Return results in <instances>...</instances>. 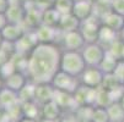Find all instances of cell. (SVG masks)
Returning <instances> with one entry per match:
<instances>
[{
	"instance_id": "6da1fadb",
	"label": "cell",
	"mask_w": 124,
	"mask_h": 122,
	"mask_svg": "<svg viewBox=\"0 0 124 122\" xmlns=\"http://www.w3.org/2000/svg\"><path fill=\"white\" fill-rule=\"evenodd\" d=\"M62 53L55 44L38 43L28 54V78L36 83H50L60 70Z\"/></svg>"
},
{
	"instance_id": "7a4b0ae2",
	"label": "cell",
	"mask_w": 124,
	"mask_h": 122,
	"mask_svg": "<svg viewBox=\"0 0 124 122\" xmlns=\"http://www.w3.org/2000/svg\"><path fill=\"white\" fill-rule=\"evenodd\" d=\"M87 67L81 51L64 50L60 59V70L71 76L80 77Z\"/></svg>"
},
{
	"instance_id": "3957f363",
	"label": "cell",
	"mask_w": 124,
	"mask_h": 122,
	"mask_svg": "<svg viewBox=\"0 0 124 122\" xmlns=\"http://www.w3.org/2000/svg\"><path fill=\"white\" fill-rule=\"evenodd\" d=\"M53 84L55 89L58 90H65L69 93H75V90L78 89V87L81 84L80 79H78V77L69 75L62 70L57 72V75L54 76V78L50 82Z\"/></svg>"
},
{
	"instance_id": "277c9868",
	"label": "cell",
	"mask_w": 124,
	"mask_h": 122,
	"mask_svg": "<svg viewBox=\"0 0 124 122\" xmlns=\"http://www.w3.org/2000/svg\"><path fill=\"white\" fill-rule=\"evenodd\" d=\"M82 56L87 66H100L101 61L103 60L107 50L98 43H88L81 50Z\"/></svg>"
},
{
	"instance_id": "5b68a950",
	"label": "cell",
	"mask_w": 124,
	"mask_h": 122,
	"mask_svg": "<svg viewBox=\"0 0 124 122\" xmlns=\"http://www.w3.org/2000/svg\"><path fill=\"white\" fill-rule=\"evenodd\" d=\"M104 73L101 71V68L97 66H87L85 71L79 77L81 84H85L91 88H100L102 81H103Z\"/></svg>"
},
{
	"instance_id": "8992f818",
	"label": "cell",
	"mask_w": 124,
	"mask_h": 122,
	"mask_svg": "<svg viewBox=\"0 0 124 122\" xmlns=\"http://www.w3.org/2000/svg\"><path fill=\"white\" fill-rule=\"evenodd\" d=\"M97 17L92 16L88 20H85L81 22L79 31L81 32L82 37L85 38L86 44L88 43H97V38H98V32H100V25L96 21Z\"/></svg>"
},
{
	"instance_id": "52a82bcc",
	"label": "cell",
	"mask_w": 124,
	"mask_h": 122,
	"mask_svg": "<svg viewBox=\"0 0 124 122\" xmlns=\"http://www.w3.org/2000/svg\"><path fill=\"white\" fill-rule=\"evenodd\" d=\"M62 42H63V46L64 50H74V51H80L84 49V46L86 45L85 38L82 37L81 32L74 31V32H68V33H63L62 37Z\"/></svg>"
},
{
	"instance_id": "ba28073f",
	"label": "cell",
	"mask_w": 124,
	"mask_h": 122,
	"mask_svg": "<svg viewBox=\"0 0 124 122\" xmlns=\"http://www.w3.org/2000/svg\"><path fill=\"white\" fill-rule=\"evenodd\" d=\"M54 101L60 106L63 112H74L76 110V108L79 106L76 100H75L74 93H69V92H65V90L55 89Z\"/></svg>"
},
{
	"instance_id": "9c48e42d",
	"label": "cell",
	"mask_w": 124,
	"mask_h": 122,
	"mask_svg": "<svg viewBox=\"0 0 124 122\" xmlns=\"http://www.w3.org/2000/svg\"><path fill=\"white\" fill-rule=\"evenodd\" d=\"M54 94H55V88L53 87L52 83H37L34 100L39 105H43L46 103L54 100Z\"/></svg>"
},
{
	"instance_id": "30bf717a",
	"label": "cell",
	"mask_w": 124,
	"mask_h": 122,
	"mask_svg": "<svg viewBox=\"0 0 124 122\" xmlns=\"http://www.w3.org/2000/svg\"><path fill=\"white\" fill-rule=\"evenodd\" d=\"M34 31H36L37 34L38 43H47V44H54L55 39L58 38V33L60 32L59 28L46 26V25H41Z\"/></svg>"
},
{
	"instance_id": "8fae6325",
	"label": "cell",
	"mask_w": 124,
	"mask_h": 122,
	"mask_svg": "<svg viewBox=\"0 0 124 122\" xmlns=\"http://www.w3.org/2000/svg\"><path fill=\"white\" fill-rule=\"evenodd\" d=\"M71 13L76 16L81 22L88 20L90 17L93 16V3L90 1V0H82V1L74 3Z\"/></svg>"
},
{
	"instance_id": "7c38bea8",
	"label": "cell",
	"mask_w": 124,
	"mask_h": 122,
	"mask_svg": "<svg viewBox=\"0 0 124 122\" xmlns=\"http://www.w3.org/2000/svg\"><path fill=\"white\" fill-rule=\"evenodd\" d=\"M118 32L112 29L111 27L106 26V25H101L100 27V32H98V38H97V43L101 44L103 48H109L113 43H116L118 40L117 38Z\"/></svg>"
},
{
	"instance_id": "4fadbf2b",
	"label": "cell",
	"mask_w": 124,
	"mask_h": 122,
	"mask_svg": "<svg viewBox=\"0 0 124 122\" xmlns=\"http://www.w3.org/2000/svg\"><path fill=\"white\" fill-rule=\"evenodd\" d=\"M42 15H43V11H41L36 6H33L32 4L31 7L26 9L25 19L22 23H25L30 29H36L42 25Z\"/></svg>"
},
{
	"instance_id": "5bb4252c",
	"label": "cell",
	"mask_w": 124,
	"mask_h": 122,
	"mask_svg": "<svg viewBox=\"0 0 124 122\" xmlns=\"http://www.w3.org/2000/svg\"><path fill=\"white\" fill-rule=\"evenodd\" d=\"M23 33H25V29L21 25L8 23V26L1 31V36H3L4 40L15 43L23 36Z\"/></svg>"
},
{
	"instance_id": "9a60e30c",
	"label": "cell",
	"mask_w": 124,
	"mask_h": 122,
	"mask_svg": "<svg viewBox=\"0 0 124 122\" xmlns=\"http://www.w3.org/2000/svg\"><path fill=\"white\" fill-rule=\"evenodd\" d=\"M25 13H26V9L23 7L22 4L10 5L5 12L9 23H16V25H22L23 19H25Z\"/></svg>"
},
{
	"instance_id": "2e32d148",
	"label": "cell",
	"mask_w": 124,
	"mask_h": 122,
	"mask_svg": "<svg viewBox=\"0 0 124 122\" xmlns=\"http://www.w3.org/2000/svg\"><path fill=\"white\" fill-rule=\"evenodd\" d=\"M81 21L78 19L76 16H74L73 13H68L62 16V20L59 23V29L62 33H68V32H74L78 31L80 28Z\"/></svg>"
},
{
	"instance_id": "e0dca14e",
	"label": "cell",
	"mask_w": 124,
	"mask_h": 122,
	"mask_svg": "<svg viewBox=\"0 0 124 122\" xmlns=\"http://www.w3.org/2000/svg\"><path fill=\"white\" fill-rule=\"evenodd\" d=\"M27 81H28V78L26 75H23L21 72H15L14 75H11L10 77L4 79V87H8V88L19 93L22 87L27 83Z\"/></svg>"
},
{
	"instance_id": "ac0fdd59",
	"label": "cell",
	"mask_w": 124,
	"mask_h": 122,
	"mask_svg": "<svg viewBox=\"0 0 124 122\" xmlns=\"http://www.w3.org/2000/svg\"><path fill=\"white\" fill-rule=\"evenodd\" d=\"M63 115V110L58 104L52 100L42 105V117L41 118H49V120H59Z\"/></svg>"
},
{
	"instance_id": "d6986e66",
	"label": "cell",
	"mask_w": 124,
	"mask_h": 122,
	"mask_svg": "<svg viewBox=\"0 0 124 122\" xmlns=\"http://www.w3.org/2000/svg\"><path fill=\"white\" fill-rule=\"evenodd\" d=\"M19 94L17 92L8 88V87H4V88L0 90V104L4 109H8L12 105H16L19 104Z\"/></svg>"
},
{
	"instance_id": "ffe728a7",
	"label": "cell",
	"mask_w": 124,
	"mask_h": 122,
	"mask_svg": "<svg viewBox=\"0 0 124 122\" xmlns=\"http://www.w3.org/2000/svg\"><path fill=\"white\" fill-rule=\"evenodd\" d=\"M21 106H22V112H23L25 117L41 120V117H42V105H39L36 100L21 103Z\"/></svg>"
},
{
	"instance_id": "44dd1931",
	"label": "cell",
	"mask_w": 124,
	"mask_h": 122,
	"mask_svg": "<svg viewBox=\"0 0 124 122\" xmlns=\"http://www.w3.org/2000/svg\"><path fill=\"white\" fill-rule=\"evenodd\" d=\"M102 23L111 27L112 29H114L117 32H120L124 29V16L118 15V13L112 11L102 19Z\"/></svg>"
},
{
	"instance_id": "7402d4cb",
	"label": "cell",
	"mask_w": 124,
	"mask_h": 122,
	"mask_svg": "<svg viewBox=\"0 0 124 122\" xmlns=\"http://www.w3.org/2000/svg\"><path fill=\"white\" fill-rule=\"evenodd\" d=\"M60 20H62V15H60V12L55 7H50V9L43 11V15H42V25L58 28L59 27V23H60Z\"/></svg>"
},
{
	"instance_id": "603a6c76",
	"label": "cell",
	"mask_w": 124,
	"mask_h": 122,
	"mask_svg": "<svg viewBox=\"0 0 124 122\" xmlns=\"http://www.w3.org/2000/svg\"><path fill=\"white\" fill-rule=\"evenodd\" d=\"M36 87H37L36 82H33L32 79H28L27 83L21 88V90L17 93L19 94L20 103H26V101L34 100V98H36Z\"/></svg>"
},
{
	"instance_id": "cb8c5ba5",
	"label": "cell",
	"mask_w": 124,
	"mask_h": 122,
	"mask_svg": "<svg viewBox=\"0 0 124 122\" xmlns=\"http://www.w3.org/2000/svg\"><path fill=\"white\" fill-rule=\"evenodd\" d=\"M118 61H119L118 59H116L111 53H108V51H107L98 67L101 68V71H102L104 75H106V73H113L114 70H116V67H117V65H118Z\"/></svg>"
},
{
	"instance_id": "d4e9b609",
	"label": "cell",
	"mask_w": 124,
	"mask_h": 122,
	"mask_svg": "<svg viewBox=\"0 0 124 122\" xmlns=\"http://www.w3.org/2000/svg\"><path fill=\"white\" fill-rule=\"evenodd\" d=\"M111 122H124V109L120 103H112L107 108Z\"/></svg>"
},
{
	"instance_id": "484cf974",
	"label": "cell",
	"mask_w": 124,
	"mask_h": 122,
	"mask_svg": "<svg viewBox=\"0 0 124 122\" xmlns=\"http://www.w3.org/2000/svg\"><path fill=\"white\" fill-rule=\"evenodd\" d=\"M112 99L109 95V92L107 89L102 88H97V94H96V104L95 106H100V108H108L112 104Z\"/></svg>"
},
{
	"instance_id": "4316f807",
	"label": "cell",
	"mask_w": 124,
	"mask_h": 122,
	"mask_svg": "<svg viewBox=\"0 0 124 122\" xmlns=\"http://www.w3.org/2000/svg\"><path fill=\"white\" fill-rule=\"evenodd\" d=\"M93 110H95V106H92V105H79L76 108V110L74 111V114L79 121L80 120H91Z\"/></svg>"
},
{
	"instance_id": "83f0119b",
	"label": "cell",
	"mask_w": 124,
	"mask_h": 122,
	"mask_svg": "<svg viewBox=\"0 0 124 122\" xmlns=\"http://www.w3.org/2000/svg\"><path fill=\"white\" fill-rule=\"evenodd\" d=\"M54 7L60 12L62 16L71 13L73 12V7H74V1L73 0H55Z\"/></svg>"
},
{
	"instance_id": "f1b7e54d",
	"label": "cell",
	"mask_w": 124,
	"mask_h": 122,
	"mask_svg": "<svg viewBox=\"0 0 124 122\" xmlns=\"http://www.w3.org/2000/svg\"><path fill=\"white\" fill-rule=\"evenodd\" d=\"M91 121L92 122H111L109 121V115H108L107 108L95 106V110H93Z\"/></svg>"
},
{
	"instance_id": "f546056e",
	"label": "cell",
	"mask_w": 124,
	"mask_h": 122,
	"mask_svg": "<svg viewBox=\"0 0 124 122\" xmlns=\"http://www.w3.org/2000/svg\"><path fill=\"white\" fill-rule=\"evenodd\" d=\"M15 72H17V70H16L14 62L11 61V59L8 62H5L1 67H0V77H1L3 79H6L8 77H10Z\"/></svg>"
},
{
	"instance_id": "4dcf8cb0",
	"label": "cell",
	"mask_w": 124,
	"mask_h": 122,
	"mask_svg": "<svg viewBox=\"0 0 124 122\" xmlns=\"http://www.w3.org/2000/svg\"><path fill=\"white\" fill-rule=\"evenodd\" d=\"M33 6H36L37 9H39L41 11L48 10L50 7H54L55 0H33Z\"/></svg>"
},
{
	"instance_id": "1f68e13d",
	"label": "cell",
	"mask_w": 124,
	"mask_h": 122,
	"mask_svg": "<svg viewBox=\"0 0 124 122\" xmlns=\"http://www.w3.org/2000/svg\"><path fill=\"white\" fill-rule=\"evenodd\" d=\"M113 75L117 77V79H118L120 83L124 84V61H123V60L118 61V65H117V67H116V70H114Z\"/></svg>"
},
{
	"instance_id": "d6a6232c",
	"label": "cell",
	"mask_w": 124,
	"mask_h": 122,
	"mask_svg": "<svg viewBox=\"0 0 124 122\" xmlns=\"http://www.w3.org/2000/svg\"><path fill=\"white\" fill-rule=\"evenodd\" d=\"M112 11L124 16V0H113L112 1Z\"/></svg>"
},
{
	"instance_id": "836d02e7",
	"label": "cell",
	"mask_w": 124,
	"mask_h": 122,
	"mask_svg": "<svg viewBox=\"0 0 124 122\" xmlns=\"http://www.w3.org/2000/svg\"><path fill=\"white\" fill-rule=\"evenodd\" d=\"M59 122H79V120L74 112H66L65 115H62Z\"/></svg>"
},
{
	"instance_id": "e575fe53",
	"label": "cell",
	"mask_w": 124,
	"mask_h": 122,
	"mask_svg": "<svg viewBox=\"0 0 124 122\" xmlns=\"http://www.w3.org/2000/svg\"><path fill=\"white\" fill-rule=\"evenodd\" d=\"M0 122H12V118L6 109H0Z\"/></svg>"
},
{
	"instance_id": "d590c367",
	"label": "cell",
	"mask_w": 124,
	"mask_h": 122,
	"mask_svg": "<svg viewBox=\"0 0 124 122\" xmlns=\"http://www.w3.org/2000/svg\"><path fill=\"white\" fill-rule=\"evenodd\" d=\"M8 23H9V21L6 19V15L5 13H0V32L8 26Z\"/></svg>"
},
{
	"instance_id": "8d00e7d4",
	"label": "cell",
	"mask_w": 124,
	"mask_h": 122,
	"mask_svg": "<svg viewBox=\"0 0 124 122\" xmlns=\"http://www.w3.org/2000/svg\"><path fill=\"white\" fill-rule=\"evenodd\" d=\"M9 6H10L9 0H0V13H5Z\"/></svg>"
},
{
	"instance_id": "74e56055",
	"label": "cell",
	"mask_w": 124,
	"mask_h": 122,
	"mask_svg": "<svg viewBox=\"0 0 124 122\" xmlns=\"http://www.w3.org/2000/svg\"><path fill=\"white\" fill-rule=\"evenodd\" d=\"M19 122H39V120H36V118H30V117H22Z\"/></svg>"
},
{
	"instance_id": "f35d334b",
	"label": "cell",
	"mask_w": 124,
	"mask_h": 122,
	"mask_svg": "<svg viewBox=\"0 0 124 122\" xmlns=\"http://www.w3.org/2000/svg\"><path fill=\"white\" fill-rule=\"evenodd\" d=\"M39 122H59V120H49V118H41Z\"/></svg>"
},
{
	"instance_id": "ab89813d",
	"label": "cell",
	"mask_w": 124,
	"mask_h": 122,
	"mask_svg": "<svg viewBox=\"0 0 124 122\" xmlns=\"http://www.w3.org/2000/svg\"><path fill=\"white\" fill-rule=\"evenodd\" d=\"M20 1L25 5V4H27V3H30V4H32L33 3V0H20Z\"/></svg>"
},
{
	"instance_id": "60d3db41",
	"label": "cell",
	"mask_w": 124,
	"mask_h": 122,
	"mask_svg": "<svg viewBox=\"0 0 124 122\" xmlns=\"http://www.w3.org/2000/svg\"><path fill=\"white\" fill-rule=\"evenodd\" d=\"M3 88H4V79L0 77V90H1Z\"/></svg>"
},
{
	"instance_id": "b9f144b4",
	"label": "cell",
	"mask_w": 124,
	"mask_h": 122,
	"mask_svg": "<svg viewBox=\"0 0 124 122\" xmlns=\"http://www.w3.org/2000/svg\"><path fill=\"white\" fill-rule=\"evenodd\" d=\"M119 103H120V105H122V106H123V109H124V95L122 96V99H120V101H119Z\"/></svg>"
},
{
	"instance_id": "7bdbcfd3",
	"label": "cell",
	"mask_w": 124,
	"mask_h": 122,
	"mask_svg": "<svg viewBox=\"0 0 124 122\" xmlns=\"http://www.w3.org/2000/svg\"><path fill=\"white\" fill-rule=\"evenodd\" d=\"M3 36H1V32H0V45H1V43H3Z\"/></svg>"
},
{
	"instance_id": "ee69618b",
	"label": "cell",
	"mask_w": 124,
	"mask_h": 122,
	"mask_svg": "<svg viewBox=\"0 0 124 122\" xmlns=\"http://www.w3.org/2000/svg\"><path fill=\"white\" fill-rule=\"evenodd\" d=\"M79 122H92L91 120H80Z\"/></svg>"
},
{
	"instance_id": "f6af8a7d",
	"label": "cell",
	"mask_w": 124,
	"mask_h": 122,
	"mask_svg": "<svg viewBox=\"0 0 124 122\" xmlns=\"http://www.w3.org/2000/svg\"><path fill=\"white\" fill-rule=\"evenodd\" d=\"M74 3H78V1H82V0H73Z\"/></svg>"
},
{
	"instance_id": "bcb514c9",
	"label": "cell",
	"mask_w": 124,
	"mask_h": 122,
	"mask_svg": "<svg viewBox=\"0 0 124 122\" xmlns=\"http://www.w3.org/2000/svg\"><path fill=\"white\" fill-rule=\"evenodd\" d=\"M90 1H92V3H95V1H96V0H90Z\"/></svg>"
},
{
	"instance_id": "7dc6e473",
	"label": "cell",
	"mask_w": 124,
	"mask_h": 122,
	"mask_svg": "<svg viewBox=\"0 0 124 122\" xmlns=\"http://www.w3.org/2000/svg\"><path fill=\"white\" fill-rule=\"evenodd\" d=\"M0 109H3V106H1V104H0Z\"/></svg>"
},
{
	"instance_id": "c3c4849f",
	"label": "cell",
	"mask_w": 124,
	"mask_h": 122,
	"mask_svg": "<svg viewBox=\"0 0 124 122\" xmlns=\"http://www.w3.org/2000/svg\"><path fill=\"white\" fill-rule=\"evenodd\" d=\"M123 32H124V29H123Z\"/></svg>"
}]
</instances>
